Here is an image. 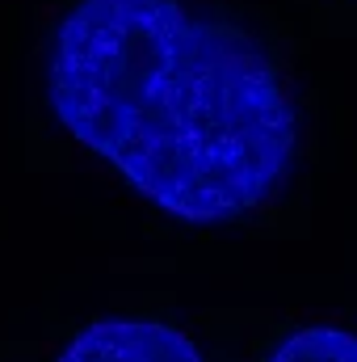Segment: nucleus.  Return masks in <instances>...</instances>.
I'll return each mask as SVG.
<instances>
[{
	"label": "nucleus",
	"instance_id": "nucleus-3",
	"mask_svg": "<svg viewBox=\"0 0 357 362\" xmlns=\"http://www.w3.org/2000/svg\"><path fill=\"white\" fill-rule=\"evenodd\" d=\"M269 362H357V333L341 325H307L282 337Z\"/></svg>",
	"mask_w": 357,
	"mask_h": 362
},
{
	"label": "nucleus",
	"instance_id": "nucleus-1",
	"mask_svg": "<svg viewBox=\"0 0 357 362\" xmlns=\"http://www.w3.org/2000/svg\"><path fill=\"white\" fill-rule=\"evenodd\" d=\"M42 97L63 135L189 228L261 211L303 144L273 51L202 0H72L47 34Z\"/></svg>",
	"mask_w": 357,
	"mask_h": 362
},
{
	"label": "nucleus",
	"instance_id": "nucleus-2",
	"mask_svg": "<svg viewBox=\"0 0 357 362\" xmlns=\"http://www.w3.org/2000/svg\"><path fill=\"white\" fill-rule=\"evenodd\" d=\"M55 362H206L193 337L147 316H101L80 329Z\"/></svg>",
	"mask_w": 357,
	"mask_h": 362
}]
</instances>
